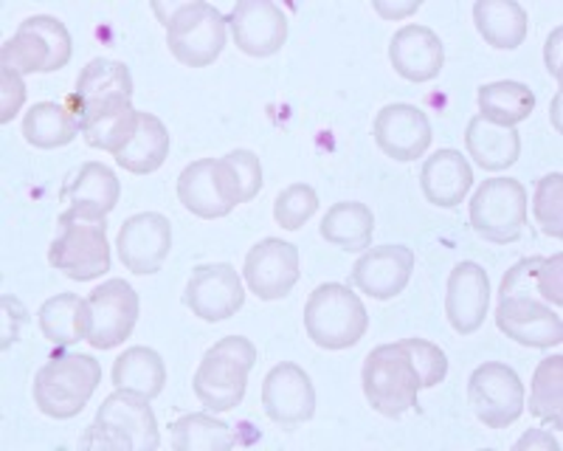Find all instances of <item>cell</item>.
<instances>
[{
  "label": "cell",
  "instance_id": "ffe728a7",
  "mask_svg": "<svg viewBox=\"0 0 563 451\" xmlns=\"http://www.w3.org/2000/svg\"><path fill=\"white\" fill-rule=\"evenodd\" d=\"M375 142L395 162H417L431 144V122L417 105H386L375 119Z\"/></svg>",
  "mask_w": 563,
  "mask_h": 451
},
{
  "label": "cell",
  "instance_id": "ac0fdd59",
  "mask_svg": "<svg viewBox=\"0 0 563 451\" xmlns=\"http://www.w3.org/2000/svg\"><path fill=\"white\" fill-rule=\"evenodd\" d=\"M263 406L274 424L296 426L305 424L316 415V389L313 381L299 364L282 361L265 375L263 381Z\"/></svg>",
  "mask_w": 563,
  "mask_h": 451
},
{
  "label": "cell",
  "instance_id": "f6af8a7d",
  "mask_svg": "<svg viewBox=\"0 0 563 451\" xmlns=\"http://www.w3.org/2000/svg\"><path fill=\"white\" fill-rule=\"evenodd\" d=\"M547 68L555 79H561V29L552 32V37L547 40Z\"/></svg>",
  "mask_w": 563,
  "mask_h": 451
},
{
  "label": "cell",
  "instance_id": "484cf974",
  "mask_svg": "<svg viewBox=\"0 0 563 451\" xmlns=\"http://www.w3.org/2000/svg\"><path fill=\"white\" fill-rule=\"evenodd\" d=\"M465 147L482 169H507L519 162L521 139L516 128H505L485 117H474L465 130Z\"/></svg>",
  "mask_w": 563,
  "mask_h": 451
},
{
  "label": "cell",
  "instance_id": "8d00e7d4",
  "mask_svg": "<svg viewBox=\"0 0 563 451\" xmlns=\"http://www.w3.org/2000/svg\"><path fill=\"white\" fill-rule=\"evenodd\" d=\"M316 209H319V195H316V189L308 187V184H294V187L282 189L276 195L274 218L282 229L296 232V229H301V226L313 218Z\"/></svg>",
  "mask_w": 563,
  "mask_h": 451
},
{
  "label": "cell",
  "instance_id": "3957f363",
  "mask_svg": "<svg viewBox=\"0 0 563 451\" xmlns=\"http://www.w3.org/2000/svg\"><path fill=\"white\" fill-rule=\"evenodd\" d=\"M256 364V348L245 336H225L206 350L195 373V395L209 413H229L243 404L249 373Z\"/></svg>",
  "mask_w": 563,
  "mask_h": 451
},
{
  "label": "cell",
  "instance_id": "44dd1931",
  "mask_svg": "<svg viewBox=\"0 0 563 451\" xmlns=\"http://www.w3.org/2000/svg\"><path fill=\"white\" fill-rule=\"evenodd\" d=\"M415 271V252L406 245L369 249L352 268V283L372 299H395L404 294Z\"/></svg>",
  "mask_w": 563,
  "mask_h": 451
},
{
  "label": "cell",
  "instance_id": "d6986e66",
  "mask_svg": "<svg viewBox=\"0 0 563 451\" xmlns=\"http://www.w3.org/2000/svg\"><path fill=\"white\" fill-rule=\"evenodd\" d=\"M229 26L238 48L249 57H271L288 40V18L271 0H240Z\"/></svg>",
  "mask_w": 563,
  "mask_h": 451
},
{
  "label": "cell",
  "instance_id": "277c9868",
  "mask_svg": "<svg viewBox=\"0 0 563 451\" xmlns=\"http://www.w3.org/2000/svg\"><path fill=\"white\" fill-rule=\"evenodd\" d=\"M102 381V364L93 355L70 353L52 359L34 375V404L57 420L77 418Z\"/></svg>",
  "mask_w": 563,
  "mask_h": 451
},
{
  "label": "cell",
  "instance_id": "9a60e30c",
  "mask_svg": "<svg viewBox=\"0 0 563 451\" xmlns=\"http://www.w3.org/2000/svg\"><path fill=\"white\" fill-rule=\"evenodd\" d=\"M115 249H119L124 268L139 274V277L158 274L164 260L169 257V249H173V226L158 212L133 215L119 229Z\"/></svg>",
  "mask_w": 563,
  "mask_h": 451
},
{
  "label": "cell",
  "instance_id": "b9f144b4",
  "mask_svg": "<svg viewBox=\"0 0 563 451\" xmlns=\"http://www.w3.org/2000/svg\"><path fill=\"white\" fill-rule=\"evenodd\" d=\"M561 265H563L561 254H555V257H544L541 260V265H538V274H536L538 294H541V299H544L547 305H552V308H561L563 302Z\"/></svg>",
  "mask_w": 563,
  "mask_h": 451
},
{
  "label": "cell",
  "instance_id": "d6a6232c",
  "mask_svg": "<svg viewBox=\"0 0 563 451\" xmlns=\"http://www.w3.org/2000/svg\"><path fill=\"white\" fill-rule=\"evenodd\" d=\"M476 102L482 110L479 117L505 124V128H516L519 122L530 119L532 108H536V94L527 85L505 79V82L482 85Z\"/></svg>",
  "mask_w": 563,
  "mask_h": 451
},
{
  "label": "cell",
  "instance_id": "ba28073f",
  "mask_svg": "<svg viewBox=\"0 0 563 451\" xmlns=\"http://www.w3.org/2000/svg\"><path fill=\"white\" fill-rule=\"evenodd\" d=\"M74 40L63 20L34 14L18 26L0 48V65L14 74H54L70 63Z\"/></svg>",
  "mask_w": 563,
  "mask_h": 451
},
{
  "label": "cell",
  "instance_id": "603a6c76",
  "mask_svg": "<svg viewBox=\"0 0 563 451\" xmlns=\"http://www.w3.org/2000/svg\"><path fill=\"white\" fill-rule=\"evenodd\" d=\"M389 59L395 72L409 82H431L440 77L445 48L440 34L429 26H404L391 37Z\"/></svg>",
  "mask_w": 563,
  "mask_h": 451
},
{
  "label": "cell",
  "instance_id": "f546056e",
  "mask_svg": "<svg viewBox=\"0 0 563 451\" xmlns=\"http://www.w3.org/2000/svg\"><path fill=\"white\" fill-rule=\"evenodd\" d=\"M164 384H167V367H164V359L153 348H130L115 359V389H128V393L153 400L164 393Z\"/></svg>",
  "mask_w": 563,
  "mask_h": 451
},
{
  "label": "cell",
  "instance_id": "cb8c5ba5",
  "mask_svg": "<svg viewBox=\"0 0 563 451\" xmlns=\"http://www.w3.org/2000/svg\"><path fill=\"white\" fill-rule=\"evenodd\" d=\"M471 184H474V169H471L467 158H462L460 150H437L429 162L422 164L420 187L434 207H460Z\"/></svg>",
  "mask_w": 563,
  "mask_h": 451
},
{
  "label": "cell",
  "instance_id": "74e56055",
  "mask_svg": "<svg viewBox=\"0 0 563 451\" xmlns=\"http://www.w3.org/2000/svg\"><path fill=\"white\" fill-rule=\"evenodd\" d=\"M135 122H139V110L128 108V110H119V113H110V117L99 119V122H93L88 130H82V135L90 147L108 150V153L115 155L124 144L130 142Z\"/></svg>",
  "mask_w": 563,
  "mask_h": 451
},
{
  "label": "cell",
  "instance_id": "9c48e42d",
  "mask_svg": "<svg viewBox=\"0 0 563 451\" xmlns=\"http://www.w3.org/2000/svg\"><path fill=\"white\" fill-rule=\"evenodd\" d=\"M133 77L124 63L115 59H90L77 79V90L63 99L79 128L88 130L99 119L133 108Z\"/></svg>",
  "mask_w": 563,
  "mask_h": 451
},
{
  "label": "cell",
  "instance_id": "e0dca14e",
  "mask_svg": "<svg viewBox=\"0 0 563 451\" xmlns=\"http://www.w3.org/2000/svg\"><path fill=\"white\" fill-rule=\"evenodd\" d=\"M245 283L256 297L271 299L288 297L299 283V249L279 238H265L245 257Z\"/></svg>",
  "mask_w": 563,
  "mask_h": 451
},
{
  "label": "cell",
  "instance_id": "d4e9b609",
  "mask_svg": "<svg viewBox=\"0 0 563 451\" xmlns=\"http://www.w3.org/2000/svg\"><path fill=\"white\" fill-rule=\"evenodd\" d=\"M119 195H122V184H119L113 169L99 162H88L70 175V180L59 193V200L77 212L108 218L119 204Z\"/></svg>",
  "mask_w": 563,
  "mask_h": 451
},
{
  "label": "cell",
  "instance_id": "4dcf8cb0",
  "mask_svg": "<svg viewBox=\"0 0 563 451\" xmlns=\"http://www.w3.org/2000/svg\"><path fill=\"white\" fill-rule=\"evenodd\" d=\"M372 234H375V215L366 204L358 200H344L327 209L321 220V238L327 243L339 245L344 252H364L369 249Z\"/></svg>",
  "mask_w": 563,
  "mask_h": 451
},
{
  "label": "cell",
  "instance_id": "5b68a950",
  "mask_svg": "<svg viewBox=\"0 0 563 451\" xmlns=\"http://www.w3.org/2000/svg\"><path fill=\"white\" fill-rule=\"evenodd\" d=\"M57 223L59 234L48 249V263L54 268L77 283H88L110 271L108 220L65 209Z\"/></svg>",
  "mask_w": 563,
  "mask_h": 451
},
{
  "label": "cell",
  "instance_id": "1f68e13d",
  "mask_svg": "<svg viewBox=\"0 0 563 451\" xmlns=\"http://www.w3.org/2000/svg\"><path fill=\"white\" fill-rule=\"evenodd\" d=\"M82 133L79 122L70 117V110L63 102H37L23 119V135L32 147L54 150L70 144Z\"/></svg>",
  "mask_w": 563,
  "mask_h": 451
},
{
  "label": "cell",
  "instance_id": "f35d334b",
  "mask_svg": "<svg viewBox=\"0 0 563 451\" xmlns=\"http://www.w3.org/2000/svg\"><path fill=\"white\" fill-rule=\"evenodd\" d=\"M404 348L411 355V364L417 367L422 389H431L445 381V375H449V355H445V350L426 342V339H404Z\"/></svg>",
  "mask_w": 563,
  "mask_h": 451
},
{
  "label": "cell",
  "instance_id": "f1b7e54d",
  "mask_svg": "<svg viewBox=\"0 0 563 451\" xmlns=\"http://www.w3.org/2000/svg\"><path fill=\"white\" fill-rule=\"evenodd\" d=\"M474 20L485 43L501 52L519 48L527 37V12L516 0H479Z\"/></svg>",
  "mask_w": 563,
  "mask_h": 451
},
{
  "label": "cell",
  "instance_id": "6da1fadb",
  "mask_svg": "<svg viewBox=\"0 0 563 451\" xmlns=\"http://www.w3.org/2000/svg\"><path fill=\"white\" fill-rule=\"evenodd\" d=\"M544 257H530L512 265L501 279L496 324L507 339L525 348L550 350L563 342V319L538 294L536 274Z\"/></svg>",
  "mask_w": 563,
  "mask_h": 451
},
{
  "label": "cell",
  "instance_id": "836d02e7",
  "mask_svg": "<svg viewBox=\"0 0 563 451\" xmlns=\"http://www.w3.org/2000/svg\"><path fill=\"white\" fill-rule=\"evenodd\" d=\"M169 429H173L175 451H225L238 443L229 424L214 420L206 413L184 415Z\"/></svg>",
  "mask_w": 563,
  "mask_h": 451
},
{
  "label": "cell",
  "instance_id": "7a4b0ae2",
  "mask_svg": "<svg viewBox=\"0 0 563 451\" xmlns=\"http://www.w3.org/2000/svg\"><path fill=\"white\" fill-rule=\"evenodd\" d=\"M82 449H113V451H155L161 446L158 420L147 398L115 389L99 406L97 420L79 440Z\"/></svg>",
  "mask_w": 563,
  "mask_h": 451
},
{
  "label": "cell",
  "instance_id": "7402d4cb",
  "mask_svg": "<svg viewBox=\"0 0 563 451\" xmlns=\"http://www.w3.org/2000/svg\"><path fill=\"white\" fill-rule=\"evenodd\" d=\"M487 305H490V283L482 265L460 263L449 277L445 294V314L451 328L460 336H471L485 324Z\"/></svg>",
  "mask_w": 563,
  "mask_h": 451
},
{
  "label": "cell",
  "instance_id": "30bf717a",
  "mask_svg": "<svg viewBox=\"0 0 563 451\" xmlns=\"http://www.w3.org/2000/svg\"><path fill=\"white\" fill-rule=\"evenodd\" d=\"M471 226L487 243H516L527 226V189L516 178L485 180L471 198Z\"/></svg>",
  "mask_w": 563,
  "mask_h": 451
},
{
  "label": "cell",
  "instance_id": "4316f807",
  "mask_svg": "<svg viewBox=\"0 0 563 451\" xmlns=\"http://www.w3.org/2000/svg\"><path fill=\"white\" fill-rule=\"evenodd\" d=\"M169 155V130L164 128L158 117L153 113H141L135 122L130 142L113 155L119 167H124L133 175H150L167 162Z\"/></svg>",
  "mask_w": 563,
  "mask_h": 451
},
{
  "label": "cell",
  "instance_id": "52a82bcc",
  "mask_svg": "<svg viewBox=\"0 0 563 451\" xmlns=\"http://www.w3.org/2000/svg\"><path fill=\"white\" fill-rule=\"evenodd\" d=\"M364 395L375 413L400 418L417 406L422 384L404 342L380 344L364 361Z\"/></svg>",
  "mask_w": 563,
  "mask_h": 451
},
{
  "label": "cell",
  "instance_id": "8fae6325",
  "mask_svg": "<svg viewBox=\"0 0 563 451\" xmlns=\"http://www.w3.org/2000/svg\"><path fill=\"white\" fill-rule=\"evenodd\" d=\"M225 23L220 9L211 3H180L167 23V45L178 63L189 68H206L220 57L225 45Z\"/></svg>",
  "mask_w": 563,
  "mask_h": 451
},
{
  "label": "cell",
  "instance_id": "7c38bea8",
  "mask_svg": "<svg viewBox=\"0 0 563 451\" xmlns=\"http://www.w3.org/2000/svg\"><path fill=\"white\" fill-rule=\"evenodd\" d=\"M467 404L487 429H507L525 413V384L501 361H487L467 381Z\"/></svg>",
  "mask_w": 563,
  "mask_h": 451
},
{
  "label": "cell",
  "instance_id": "7bdbcfd3",
  "mask_svg": "<svg viewBox=\"0 0 563 451\" xmlns=\"http://www.w3.org/2000/svg\"><path fill=\"white\" fill-rule=\"evenodd\" d=\"M516 451H525V449H544V451H558V440L552 438L547 429H532V432H527L525 438L519 440V443L512 446Z\"/></svg>",
  "mask_w": 563,
  "mask_h": 451
},
{
  "label": "cell",
  "instance_id": "4fadbf2b",
  "mask_svg": "<svg viewBox=\"0 0 563 451\" xmlns=\"http://www.w3.org/2000/svg\"><path fill=\"white\" fill-rule=\"evenodd\" d=\"M178 198L189 212L206 220L225 218L243 204L234 169L225 158H200L189 164L178 178Z\"/></svg>",
  "mask_w": 563,
  "mask_h": 451
},
{
  "label": "cell",
  "instance_id": "5bb4252c",
  "mask_svg": "<svg viewBox=\"0 0 563 451\" xmlns=\"http://www.w3.org/2000/svg\"><path fill=\"white\" fill-rule=\"evenodd\" d=\"M90 305V348L113 350L130 339L139 322V294L124 279H108L88 299Z\"/></svg>",
  "mask_w": 563,
  "mask_h": 451
},
{
  "label": "cell",
  "instance_id": "d590c367",
  "mask_svg": "<svg viewBox=\"0 0 563 451\" xmlns=\"http://www.w3.org/2000/svg\"><path fill=\"white\" fill-rule=\"evenodd\" d=\"M561 200H563V178L561 173H552L547 178L538 180L536 198H532V215L536 223L541 226V232L547 238H563V215H561Z\"/></svg>",
  "mask_w": 563,
  "mask_h": 451
},
{
  "label": "cell",
  "instance_id": "e575fe53",
  "mask_svg": "<svg viewBox=\"0 0 563 451\" xmlns=\"http://www.w3.org/2000/svg\"><path fill=\"white\" fill-rule=\"evenodd\" d=\"M563 359L550 355L536 367L530 384V413L550 424L552 429H563Z\"/></svg>",
  "mask_w": 563,
  "mask_h": 451
},
{
  "label": "cell",
  "instance_id": "ee69618b",
  "mask_svg": "<svg viewBox=\"0 0 563 451\" xmlns=\"http://www.w3.org/2000/svg\"><path fill=\"white\" fill-rule=\"evenodd\" d=\"M372 7H375V12H378L380 18L400 20V18H409V14H415L417 9H420V0H409V3H386V0H375Z\"/></svg>",
  "mask_w": 563,
  "mask_h": 451
},
{
  "label": "cell",
  "instance_id": "60d3db41",
  "mask_svg": "<svg viewBox=\"0 0 563 451\" xmlns=\"http://www.w3.org/2000/svg\"><path fill=\"white\" fill-rule=\"evenodd\" d=\"M26 102V82L9 68H0V122H12Z\"/></svg>",
  "mask_w": 563,
  "mask_h": 451
},
{
  "label": "cell",
  "instance_id": "8992f818",
  "mask_svg": "<svg viewBox=\"0 0 563 451\" xmlns=\"http://www.w3.org/2000/svg\"><path fill=\"white\" fill-rule=\"evenodd\" d=\"M369 314L358 294L341 283H324L310 294L305 305V330L319 348L346 350L364 339Z\"/></svg>",
  "mask_w": 563,
  "mask_h": 451
},
{
  "label": "cell",
  "instance_id": "ab89813d",
  "mask_svg": "<svg viewBox=\"0 0 563 451\" xmlns=\"http://www.w3.org/2000/svg\"><path fill=\"white\" fill-rule=\"evenodd\" d=\"M225 162L234 169L240 198H243V204H249V200L256 198V193L263 189V164H260V158H256L251 150H231V153L225 155Z\"/></svg>",
  "mask_w": 563,
  "mask_h": 451
},
{
  "label": "cell",
  "instance_id": "2e32d148",
  "mask_svg": "<svg viewBox=\"0 0 563 451\" xmlns=\"http://www.w3.org/2000/svg\"><path fill=\"white\" fill-rule=\"evenodd\" d=\"M184 302L203 322L231 319L245 302L240 274L229 263L198 265V268H192L189 283H186Z\"/></svg>",
  "mask_w": 563,
  "mask_h": 451
},
{
  "label": "cell",
  "instance_id": "83f0119b",
  "mask_svg": "<svg viewBox=\"0 0 563 451\" xmlns=\"http://www.w3.org/2000/svg\"><path fill=\"white\" fill-rule=\"evenodd\" d=\"M40 330L57 348L88 342L90 333V305L77 294H57L40 308Z\"/></svg>",
  "mask_w": 563,
  "mask_h": 451
}]
</instances>
